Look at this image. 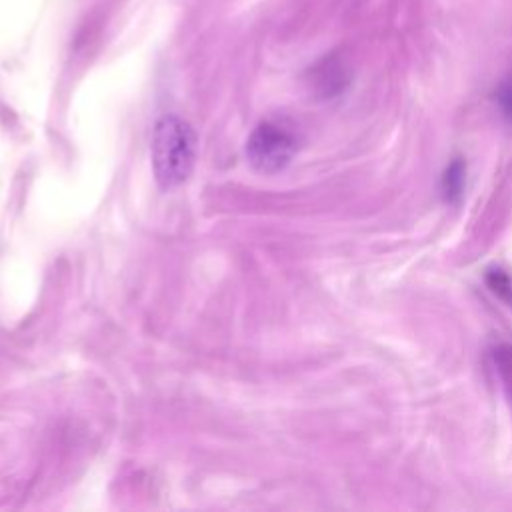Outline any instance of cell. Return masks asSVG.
Wrapping results in <instances>:
<instances>
[{"instance_id":"7a4b0ae2","label":"cell","mask_w":512,"mask_h":512,"mask_svg":"<svg viewBox=\"0 0 512 512\" xmlns=\"http://www.w3.org/2000/svg\"><path fill=\"white\" fill-rule=\"evenodd\" d=\"M296 136L276 124H260L246 142L250 164L266 174L278 172L290 164L296 154Z\"/></svg>"},{"instance_id":"8992f818","label":"cell","mask_w":512,"mask_h":512,"mask_svg":"<svg viewBox=\"0 0 512 512\" xmlns=\"http://www.w3.org/2000/svg\"><path fill=\"white\" fill-rule=\"evenodd\" d=\"M496 98H498V104L502 108V112L512 118V76L508 80H504L496 92Z\"/></svg>"},{"instance_id":"6da1fadb","label":"cell","mask_w":512,"mask_h":512,"mask_svg":"<svg viewBox=\"0 0 512 512\" xmlns=\"http://www.w3.org/2000/svg\"><path fill=\"white\" fill-rule=\"evenodd\" d=\"M152 168L162 188L182 184L194 166L196 134L188 122L178 116H164L154 126Z\"/></svg>"},{"instance_id":"3957f363","label":"cell","mask_w":512,"mask_h":512,"mask_svg":"<svg viewBox=\"0 0 512 512\" xmlns=\"http://www.w3.org/2000/svg\"><path fill=\"white\" fill-rule=\"evenodd\" d=\"M490 356H492L496 374L502 382V388H504L508 400L512 402V344L510 342H498L492 348Z\"/></svg>"},{"instance_id":"5b68a950","label":"cell","mask_w":512,"mask_h":512,"mask_svg":"<svg viewBox=\"0 0 512 512\" xmlns=\"http://www.w3.org/2000/svg\"><path fill=\"white\" fill-rule=\"evenodd\" d=\"M484 280L494 296H498L504 304L512 306V276L504 268L500 266L488 268Z\"/></svg>"},{"instance_id":"277c9868","label":"cell","mask_w":512,"mask_h":512,"mask_svg":"<svg viewBox=\"0 0 512 512\" xmlns=\"http://www.w3.org/2000/svg\"><path fill=\"white\" fill-rule=\"evenodd\" d=\"M464 174H466V166L462 160H452L450 166L446 168L444 176H442V192L446 196L448 202H456L462 196V188H464Z\"/></svg>"}]
</instances>
